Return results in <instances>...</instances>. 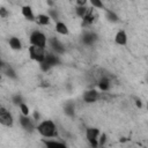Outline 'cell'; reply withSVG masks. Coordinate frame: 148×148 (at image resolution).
Returning a JSON list of instances; mask_svg holds the SVG:
<instances>
[{
	"instance_id": "1",
	"label": "cell",
	"mask_w": 148,
	"mask_h": 148,
	"mask_svg": "<svg viewBox=\"0 0 148 148\" xmlns=\"http://www.w3.org/2000/svg\"><path fill=\"white\" fill-rule=\"evenodd\" d=\"M37 131L40 135L45 138H57L58 131L57 126L52 120H44L37 125Z\"/></svg>"
},
{
	"instance_id": "2",
	"label": "cell",
	"mask_w": 148,
	"mask_h": 148,
	"mask_svg": "<svg viewBox=\"0 0 148 148\" xmlns=\"http://www.w3.org/2000/svg\"><path fill=\"white\" fill-rule=\"evenodd\" d=\"M29 54H30V58L35 61H38V62H42L44 61L45 59V47H42V46H37V45H31L29 47Z\"/></svg>"
},
{
	"instance_id": "3",
	"label": "cell",
	"mask_w": 148,
	"mask_h": 148,
	"mask_svg": "<svg viewBox=\"0 0 148 148\" xmlns=\"http://www.w3.org/2000/svg\"><path fill=\"white\" fill-rule=\"evenodd\" d=\"M99 130L96 127H89L86 131V138L88 140V142L90 143V146L92 147H97L98 146V138H99Z\"/></svg>"
},
{
	"instance_id": "4",
	"label": "cell",
	"mask_w": 148,
	"mask_h": 148,
	"mask_svg": "<svg viewBox=\"0 0 148 148\" xmlns=\"http://www.w3.org/2000/svg\"><path fill=\"white\" fill-rule=\"evenodd\" d=\"M30 43H31V45L45 47L46 46V37L42 31L36 30L30 35Z\"/></svg>"
},
{
	"instance_id": "5",
	"label": "cell",
	"mask_w": 148,
	"mask_h": 148,
	"mask_svg": "<svg viewBox=\"0 0 148 148\" xmlns=\"http://www.w3.org/2000/svg\"><path fill=\"white\" fill-rule=\"evenodd\" d=\"M0 123L5 126H13V117L3 106L0 108Z\"/></svg>"
},
{
	"instance_id": "6",
	"label": "cell",
	"mask_w": 148,
	"mask_h": 148,
	"mask_svg": "<svg viewBox=\"0 0 148 148\" xmlns=\"http://www.w3.org/2000/svg\"><path fill=\"white\" fill-rule=\"evenodd\" d=\"M83 99L86 103H94L98 99V92L96 90H88L83 94Z\"/></svg>"
},
{
	"instance_id": "7",
	"label": "cell",
	"mask_w": 148,
	"mask_h": 148,
	"mask_svg": "<svg viewBox=\"0 0 148 148\" xmlns=\"http://www.w3.org/2000/svg\"><path fill=\"white\" fill-rule=\"evenodd\" d=\"M20 124H21V126H22L24 130H27V131H32V128H34L32 121L29 119L28 116L22 114V116L20 117Z\"/></svg>"
},
{
	"instance_id": "8",
	"label": "cell",
	"mask_w": 148,
	"mask_h": 148,
	"mask_svg": "<svg viewBox=\"0 0 148 148\" xmlns=\"http://www.w3.org/2000/svg\"><path fill=\"white\" fill-rule=\"evenodd\" d=\"M114 42L118 45H125L127 43V35L124 30H119L114 36Z\"/></svg>"
},
{
	"instance_id": "9",
	"label": "cell",
	"mask_w": 148,
	"mask_h": 148,
	"mask_svg": "<svg viewBox=\"0 0 148 148\" xmlns=\"http://www.w3.org/2000/svg\"><path fill=\"white\" fill-rule=\"evenodd\" d=\"M44 61H45V62H47V64H49L51 67L60 64V60H59L58 56H56V54H53V53H46Z\"/></svg>"
},
{
	"instance_id": "10",
	"label": "cell",
	"mask_w": 148,
	"mask_h": 148,
	"mask_svg": "<svg viewBox=\"0 0 148 148\" xmlns=\"http://www.w3.org/2000/svg\"><path fill=\"white\" fill-rule=\"evenodd\" d=\"M82 20H83L82 25H90V24L94 22V20H95V16H94V12H92V9H88L87 14L82 17Z\"/></svg>"
},
{
	"instance_id": "11",
	"label": "cell",
	"mask_w": 148,
	"mask_h": 148,
	"mask_svg": "<svg viewBox=\"0 0 148 148\" xmlns=\"http://www.w3.org/2000/svg\"><path fill=\"white\" fill-rule=\"evenodd\" d=\"M50 42H51V46H52L53 51H56V53H62V52L65 51L64 45H62L57 38H52Z\"/></svg>"
},
{
	"instance_id": "12",
	"label": "cell",
	"mask_w": 148,
	"mask_h": 148,
	"mask_svg": "<svg viewBox=\"0 0 148 148\" xmlns=\"http://www.w3.org/2000/svg\"><path fill=\"white\" fill-rule=\"evenodd\" d=\"M22 14H23V16H24L27 20H29V21L36 20V17H35V15H34V13H32V9H31V7H29V6H23V7H22Z\"/></svg>"
},
{
	"instance_id": "13",
	"label": "cell",
	"mask_w": 148,
	"mask_h": 148,
	"mask_svg": "<svg viewBox=\"0 0 148 148\" xmlns=\"http://www.w3.org/2000/svg\"><path fill=\"white\" fill-rule=\"evenodd\" d=\"M9 46L13 49V50H21L22 49V44H21V40L17 38V37H10L9 40Z\"/></svg>"
},
{
	"instance_id": "14",
	"label": "cell",
	"mask_w": 148,
	"mask_h": 148,
	"mask_svg": "<svg viewBox=\"0 0 148 148\" xmlns=\"http://www.w3.org/2000/svg\"><path fill=\"white\" fill-rule=\"evenodd\" d=\"M56 31L60 35H68V32H69L67 25L62 22H57L56 23Z\"/></svg>"
},
{
	"instance_id": "15",
	"label": "cell",
	"mask_w": 148,
	"mask_h": 148,
	"mask_svg": "<svg viewBox=\"0 0 148 148\" xmlns=\"http://www.w3.org/2000/svg\"><path fill=\"white\" fill-rule=\"evenodd\" d=\"M36 21L40 25H47L50 23V16L45 15V14H39L36 16Z\"/></svg>"
},
{
	"instance_id": "16",
	"label": "cell",
	"mask_w": 148,
	"mask_h": 148,
	"mask_svg": "<svg viewBox=\"0 0 148 148\" xmlns=\"http://www.w3.org/2000/svg\"><path fill=\"white\" fill-rule=\"evenodd\" d=\"M98 88H99L101 90H103V91L109 90V88H110V81H109L106 77H102L101 81L98 82Z\"/></svg>"
},
{
	"instance_id": "17",
	"label": "cell",
	"mask_w": 148,
	"mask_h": 148,
	"mask_svg": "<svg viewBox=\"0 0 148 148\" xmlns=\"http://www.w3.org/2000/svg\"><path fill=\"white\" fill-rule=\"evenodd\" d=\"M96 40V35L92 32H88L83 35V43L86 44H92Z\"/></svg>"
},
{
	"instance_id": "18",
	"label": "cell",
	"mask_w": 148,
	"mask_h": 148,
	"mask_svg": "<svg viewBox=\"0 0 148 148\" xmlns=\"http://www.w3.org/2000/svg\"><path fill=\"white\" fill-rule=\"evenodd\" d=\"M88 9H89V8H87L86 6H76L75 12H76V15H77L79 17H81V18H82V17L87 14Z\"/></svg>"
},
{
	"instance_id": "19",
	"label": "cell",
	"mask_w": 148,
	"mask_h": 148,
	"mask_svg": "<svg viewBox=\"0 0 148 148\" xmlns=\"http://www.w3.org/2000/svg\"><path fill=\"white\" fill-rule=\"evenodd\" d=\"M44 145L46 147H65V143L58 141H44Z\"/></svg>"
},
{
	"instance_id": "20",
	"label": "cell",
	"mask_w": 148,
	"mask_h": 148,
	"mask_svg": "<svg viewBox=\"0 0 148 148\" xmlns=\"http://www.w3.org/2000/svg\"><path fill=\"white\" fill-rule=\"evenodd\" d=\"M65 112H66V114H68V116H74V105L72 104V103H68V104H66L65 105Z\"/></svg>"
},
{
	"instance_id": "21",
	"label": "cell",
	"mask_w": 148,
	"mask_h": 148,
	"mask_svg": "<svg viewBox=\"0 0 148 148\" xmlns=\"http://www.w3.org/2000/svg\"><path fill=\"white\" fill-rule=\"evenodd\" d=\"M106 16H108L109 21H111V22H117L118 21V16L111 10H106Z\"/></svg>"
},
{
	"instance_id": "22",
	"label": "cell",
	"mask_w": 148,
	"mask_h": 148,
	"mask_svg": "<svg viewBox=\"0 0 148 148\" xmlns=\"http://www.w3.org/2000/svg\"><path fill=\"white\" fill-rule=\"evenodd\" d=\"M20 109H21V112H22V114H24V116H29V112H30V110H29V106H28L27 104H24V103H21V104H20Z\"/></svg>"
},
{
	"instance_id": "23",
	"label": "cell",
	"mask_w": 148,
	"mask_h": 148,
	"mask_svg": "<svg viewBox=\"0 0 148 148\" xmlns=\"http://www.w3.org/2000/svg\"><path fill=\"white\" fill-rule=\"evenodd\" d=\"M91 6L95 8H104V5L102 2V0H89Z\"/></svg>"
},
{
	"instance_id": "24",
	"label": "cell",
	"mask_w": 148,
	"mask_h": 148,
	"mask_svg": "<svg viewBox=\"0 0 148 148\" xmlns=\"http://www.w3.org/2000/svg\"><path fill=\"white\" fill-rule=\"evenodd\" d=\"M105 141H106V134H105V133L99 134V138H98V146H104V145H105Z\"/></svg>"
},
{
	"instance_id": "25",
	"label": "cell",
	"mask_w": 148,
	"mask_h": 148,
	"mask_svg": "<svg viewBox=\"0 0 148 148\" xmlns=\"http://www.w3.org/2000/svg\"><path fill=\"white\" fill-rule=\"evenodd\" d=\"M13 103L16 104V105H20L21 103H23L22 96H21V95H15V96L13 97Z\"/></svg>"
},
{
	"instance_id": "26",
	"label": "cell",
	"mask_w": 148,
	"mask_h": 148,
	"mask_svg": "<svg viewBox=\"0 0 148 148\" xmlns=\"http://www.w3.org/2000/svg\"><path fill=\"white\" fill-rule=\"evenodd\" d=\"M0 16H1L2 18H6V17L8 16V12H7V9H6L5 7H1V8H0Z\"/></svg>"
},
{
	"instance_id": "27",
	"label": "cell",
	"mask_w": 148,
	"mask_h": 148,
	"mask_svg": "<svg viewBox=\"0 0 148 148\" xmlns=\"http://www.w3.org/2000/svg\"><path fill=\"white\" fill-rule=\"evenodd\" d=\"M6 73H7V75H8V76L15 77V73H14V71H13L10 67H8V69H7V72H6Z\"/></svg>"
},
{
	"instance_id": "28",
	"label": "cell",
	"mask_w": 148,
	"mask_h": 148,
	"mask_svg": "<svg viewBox=\"0 0 148 148\" xmlns=\"http://www.w3.org/2000/svg\"><path fill=\"white\" fill-rule=\"evenodd\" d=\"M87 1L88 0H76V3H77V6H86Z\"/></svg>"
},
{
	"instance_id": "29",
	"label": "cell",
	"mask_w": 148,
	"mask_h": 148,
	"mask_svg": "<svg viewBox=\"0 0 148 148\" xmlns=\"http://www.w3.org/2000/svg\"><path fill=\"white\" fill-rule=\"evenodd\" d=\"M50 14L52 15V17H53L54 20H57V18H58V15H57V13H54L53 10H50Z\"/></svg>"
},
{
	"instance_id": "30",
	"label": "cell",
	"mask_w": 148,
	"mask_h": 148,
	"mask_svg": "<svg viewBox=\"0 0 148 148\" xmlns=\"http://www.w3.org/2000/svg\"><path fill=\"white\" fill-rule=\"evenodd\" d=\"M135 105H136L138 108H141V106H142V103H141V101H140V99H136V101H135Z\"/></svg>"
},
{
	"instance_id": "31",
	"label": "cell",
	"mask_w": 148,
	"mask_h": 148,
	"mask_svg": "<svg viewBox=\"0 0 148 148\" xmlns=\"http://www.w3.org/2000/svg\"><path fill=\"white\" fill-rule=\"evenodd\" d=\"M34 117H35V119H38V118H39V114H38V112H35V113H34Z\"/></svg>"
},
{
	"instance_id": "32",
	"label": "cell",
	"mask_w": 148,
	"mask_h": 148,
	"mask_svg": "<svg viewBox=\"0 0 148 148\" xmlns=\"http://www.w3.org/2000/svg\"><path fill=\"white\" fill-rule=\"evenodd\" d=\"M120 141H121V142H125V141H126V139H125V138H121V139H120Z\"/></svg>"
},
{
	"instance_id": "33",
	"label": "cell",
	"mask_w": 148,
	"mask_h": 148,
	"mask_svg": "<svg viewBox=\"0 0 148 148\" xmlns=\"http://www.w3.org/2000/svg\"><path fill=\"white\" fill-rule=\"evenodd\" d=\"M147 110H148V103H147Z\"/></svg>"
}]
</instances>
